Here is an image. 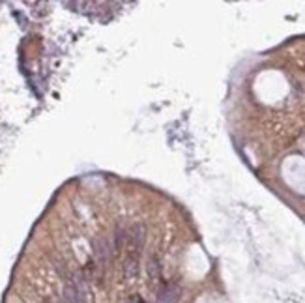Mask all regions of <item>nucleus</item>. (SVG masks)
Here are the masks:
<instances>
[{
  "label": "nucleus",
  "mask_w": 305,
  "mask_h": 303,
  "mask_svg": "<svg viewBox=\"0 0 305 303\" xmlns=\"http://www.w3.org/2000/svg\"><path fill=\"white\" fill-rule=\"evenodd\" d=\"M60 303H66V301H60Z\"/></svg>",
  "instance_id": "nucleus-4"
},
{
  "label": "nucleus",
  "mask_w": 305,
  "mask_h": 303,
  "mask_svg": "<svg viewBox=\"0 0 305 303\" xmlns=\"http://www.w3.org/2000/svg\"><path fill=\"white\" fill-rule=\"evenodd\" d=\"M180 294H182V290H180L178 284L169 283V284H165L161 290H159L158 301H156V303H178Z\"/></svg>",
  "instance_id": "nucleus-1"
},
{
  "label": "nucleus",
  "mask_w": 305,
  "mask_h": 303,
  "mask_svg": "<svg viewBox=\"0 0 305 303\" xmlns=\"http://www.w3.org/2000/svg\"><path fill=\"white\" fill-rule=\"evenodd\" d=\"M137 275H139V252L131 251L124 264V277L127 281H135Z\"/></svg>",
  "instance_id": "nucleus-2"
},
{
  "label": "nucleus",
  "mask_w": 305,
  "mask_h": 303,
  "mask_svg": "<svg viewBox=\"0 0 305 303\" xmlns=\"http://www.w3.org/2000/svg\"><path fill=\"white\" fill-rule=\"evenodd\" d=\"M148 273H150V281H152V283H156V281L161 277V268H159L156 259L150 260V264H148Z\"/></svg>",
  "instance_id": "nucleus-3"
}]
</instances>
